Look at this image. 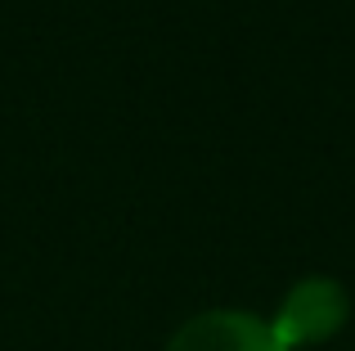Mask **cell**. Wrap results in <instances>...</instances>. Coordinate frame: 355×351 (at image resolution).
I'll use <instances>...</instances> for the list:
<instances>
[{
    "mask_svg": "<svg viewBox=\"0 0 355 351\" xmlns=\"http://www.w3.org/2000/svg\"><path fill=\"white\" fill-rule=\"evenodd\" d=\"M347 320H351L347 289L338 280H329V275H311V280H297L288 289V298L279 302L270 329H275V338L288 351H297V347H315V343L338 338Z\"/></svg>",
    "mask_w": 355,
    "mask_h": 351,
    "instance_id": "1",
    "label": "cell"
},
{
    "mask_svg": "<svg viewBox=\"0 0 355 351\" xmlns=\"http://www.w3.org/2000/svg\"><path fill=\"white\" fill-rule=\"evenodd\" d=\"M166 351H288L275 338L270 320L252 316V311H202L189 316L180 329L171 334Z\"/></svg>",
    "mask_w": 355,
    "mask_h": 351,
    "instance_id": "2",
    "label": "cell"
}]
</instances>
